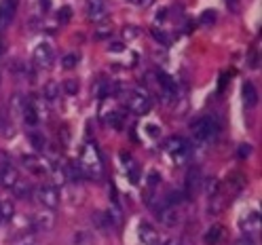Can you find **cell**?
Wrapping results in <instances>:
<instances>
[{
	"instance_id": "6da1fadb",
	"label": "cell",
	"mask_w": 262,
	"mask_h": 245,
	"mask_svg": "<svg viewBox=\"0 0 262 245\" xmlns=\"http://www.w3.org/2000/svg\"><path fill=\"white\" fill-rule=\"evenodd\" d=\"M80 171L83 175L95 180V177H102L104 175V161H102V154H100V148L95 144H87L85 150H83V157H80Z\"/></svg>"
},
{
	"instance_id": "7a4b0ae2",
	"label": "cell",
	"mask_w": 262,
	"mask_h": 245,
	"mask_svg": "<svg viewBox=\"0 0 262 245\" xmlns=\"http://www.w3.org/2000/svg\"><path fill=\"white\" fill-rule=\"evenodd\" d=\"M192 133L199 142H211L218 133V125L211 117H201L192 123Z\"/></svg>"
},
{
	"instance_id": "3957f363",
	"label": "cell",
	"mask_w": 262,
	"mask_h": 245,
	"mask_svg": "<svg viewBox=\"0 0 262 245\" xmlns=\"http://www.w3.org/2000/svg\"><path fill=\"white\" fill-rule=\"evenodd\" d=\"M165 150L171 154V159L178 163V165H182V163H186L190 159V146L184 138H178V136L169 138L165 142Z\"/></svg>"
},
{
	"instance_id": "277c9868",
	"label": "cell",
	"mask_w": 262,
	"mask_h": 245,
	"mask_svg": "<svg viewBox=\"0 0 262 245\" xmlns=\"http://www.w3.org/2000/svg\"><path fill=\"white\" fill-rule=\"evenodd\" d=\"M127 108L129 112L138 114V117H142V114H148L150 108H152V102H150V95L144 93V91H131L129 97H127Z\"/></svg>"
},
{
	"instance_id": "5b68a950",
	"label": "cell",
	"mask_w": 262,
	"mask_h": 245,
	"mask_svg": "<svg viewBox=\"0 0 262 245\" xmlns=\"http://www.w3.org/2000/svg\"><path fill=\"white\" fill-rule=\"evenodd\" d=\"M36 197H38V201H40L47 209H55V207L59 205V190H57L51 182L40 184L38 190H36Z\"/></svg>"
},
{
	"instance_id": "8992f818",
	"label": "cell",
	"mask_w": 262,
	"mask_h": 245,
	"mask_svg": "<svg viewBox=\"0 0 262 245\" xmlns=\"http://www.w3.org/2000/svg\"><path fill=\"white\" fill-rule=\"evenodd\" d=\"M55 61V51L49 42H40L34 49V63L38 68H51V63Z\"/></svg>"
},
{
	"instance_id": "52a82bcc",
	"label": "cell",
	"mask_w": 262,
	"mask_h": 245,
	"mask_svg": "<svg viewBox=\"0 0 262 245\" xmlns=\"http://www.w3.org/2000/svg\"><path fill=\"white\" fill-rule=\"evenodd\" d=\"M15 9H17V0H3L0 3V32H5L13 17H15Z\"/></svg>"
},
{
	"instance_id": "ba28073f",
	"label": "cell",
	"mask_w": 262,
	"mask_h": 245,
	"mask_svg": "<svg viewBox=\"0 0 262 245\" xmlns=\"http://www.w3.org/2000/svg\"><path fill=\"white\" fill-rule=\"evenodd\" d=\"M87 15H89V19L95 21V24L104 21L108 17V11H106L104 0H87Z\"/></svg>"
},
{
	"instance_id": "9c48e42d",
	"label": "cell",
	"mask_w": 262,
	"mask_h": 245,
	"mask_svg": "<svg viewBox=\"0 0 262 245\" xmlns=\"http://www.w3.org/2000/svg\"><path fill=\"white\" fill-rule=\"evenodd\" d=\"M34 226L38 228V231H53V226H55V214H53V209H42L40 214L34 216Z\"/></svg>"
},
{
	"instance_id": "30bf717a",
	"label": "cell",
	"mask_w": 262,
	"mask_h": 245,
	"mask_svg": "<svg viewBox=\"0 0 262 245\" xmlns=\"http://www.w3.org/2000/svg\"><path fill=\"white\" fill-rule=\"evenodd\" d=\"M241 228L245 233H252V235H258L260 233V214L258 211H250V214H245L241 218Z\"/></svg>"
},
{
	"instance_id": "8fae6325",
	"label": "cell",
	"mask_w": 262,
	"mask_h": 245,
	"mask_svg": "<svg viewBox=\"0 0 262 245\" xmlns=\"http://www.w3.org/2000/svg\"><path fill=\"white\" fill-rule=\"evenodd\" d=\"M17 180H19V173L13 165H3L0 167V184H3L5 188H13L15 184H17Z\"/></svg>"
},
{
	"instance_id": "7c38bea8",
	"label": "cell",
	"mask_w": 262,
	"mask_h": 245,
	"mask_svg": "<svg viewBox=\"0 0 262 245\" xmlns=\"http://www.w3.org/2000/svg\"><path fill=\"white\" fill-rule=\"evenodd\" d=\"M140 239L144 245H159V233L155 231V226L148 222L140 224Z\"/></svg>"
},
{
	"instance_id": "4fadbf2b",
	"label": "cell",
	"mask_w": 262,
	"mask_h": 245,
	"mask_svg": "<svg viewBox=\"0 0 262 245\" xmlns=\"http://www.w3.org/2000/svg\"><path fill=\"white\" fill-rule=\"evenodd\" d=\"M256 100H258V93H256V87H254V83H243V104L245 106H254L256 104Z\"/></svg>"
},
{
	"instance_id": "5bb4252c",
	"label": "cell",
	"mask_w": 262,
	"mask_h": 245,
	"mask_svg": "<svg viewBox=\"0 0 262 245\" xmlns=\"http://www.w3.org/2000/svg\"><path fill=\"white\" fill-rule=\"evenodd\" d=\"M15 216V207L11 201H0V222H9Z\"/></svg>"
},
{
	"instance_id": "9a60e30c",
	"label": "cell",
	"mask_w": 262,
	"mask_h": 245,
	"mask_svg": "<svg viewBox=\"0 0 262 245\" xmlns=\"http://www.w3.org/2000/svg\"><path fill=\"white\" fill-rule=\"evenodd\" d=\"M28 140H30V146H34V150H38V152L45 150L47 142H45V138H42L38 131H30V133H28Z\"/></svg>"
},
{
	"instance_id": "2e32d148",
	"label": "cell",
	"mask_w": 262,
	"mask_h": 245,
	"mask_svg": "<svg viewBox=\"0 0 262 245\" xmlns=\"http://www.w3.org/2000/svg\"><path fill=\"white\" fill-rule=\"evenodd\" d=\"M157 78H159V83H161V87L165 89V93L167 95H173V91H176V85H173V80L165 74V72H157Z\"/></svg>"
},
{
	"instance_id": "e0dca14e",
	"label": "cell",
	"mask_w": 262,
	"mask_h": 245,
	"mask_svg": "<svg viewBox=\"0 0 262 245\" xmlns=\"http://www.w3.org/2000/svg\"><path fill=\"white\" fill-rule=\"evenodd\" d=\"M220 239H222V228L220 226H211L205 233V243L207 245H216V243H220Z\"/></svg>"
},
{
	"instance_id": "ac0fdd59",
	"label": "cell",
	"mask_w": 262,
	"mask_h": 245,
	"mask_svg": "<svg viewBox=\"0 0 262 245\" xmlns=\"http://www.w3.org/2000/svg\"><path fill=\"white\" fill-rule=\"evenodd\" d=\"M196 186H199V169H190L186 175V192H194Z\"/></svg>"
},
{
	"instance_id": "d6986e66",
	"label": "cell",
	"mask_w": 262,
	"mask_h": 245,
	"mask_svg": "<svg viewBox=\"0 0 262 245\" xmlns=\"http://www.w3.org/2000/svg\"><path fill=\"white\" fill-rule=\"evenodd\" d=\"M24 117H26V123H28V125H32V127H34V125L38 123L36 110H34V106H32V104H26V106H24Z\"/></svg>"
},
{
	"instance_id": "ffe728a7",
	"label": "cell",
	"mask_w": 262,
	"mask_h": 245,
	"mask_svg": "<svg viewBox=\"0 0 262 245\" xmlns=\"http://www.w3.org/2000/svg\"><path fill=\"white\" fill-rule=\"evenodd\" d=\"M59 95V85L57 83H47L45 85V97L47 100H57Z\"/></svg>"
},
{
	"instance_id": "44dd1931",
	"label": "cell",
	"mask_w": 262,
	"mask_h": 245,
	"mask_svg": "<svg viewBox=\"0 0 262 245\" xmlns=\"http://www.w3.org/2000/svg\"><path fill=\"white\" fill-rule=\"evenodd\" d=\"M76 63H78V55H76V53H68V55H66V57H63V61H61V66H63L66 70H72V68L76 66Z\"/></svg>"
},
{
	"instance_id": "7402d4cb",
	"label": "cell",
	"mask_w": 262,
	"mask_h": 245,
	"mask_svg": "<svg viewBox=\"0 0 262 245\" xmlns=\"http://www.w3.org/2000/svg\"><path fill=\"white\" fill-rule=\"evenodd\" d=\"M17 197H21V199H26V194H28V184L24 182V180H17V184H15L13 188H11Z\"/></svg>"
},
{
	"instance_id": "603a6c76",
	"label": "cell",
	"mask_w": 262,
	"mask_h": 245,
	"mask_svg": "<svg viewBox=\"0 0 262 245\" xmlns=\"http://www.w3.org/2000/svg\"><path fill=\"white\" fill-rule=\"evenodd\" d=\"M106 121H108V125H110V127H114V129H119V127L123 125V117H121L119 112H112Z\"/></svg>"
},
{
	"instance_id": "cb8c5ba5",
	"label": "cell",
	"mask_w": 262,
	"mask_h": 245,
	"mask_svg": "<svg viewBox=\"0 0 262 245\" xmlns=\"http://www.w3.org/2000/svg\"><path fill=\"white\" fill-rule=\"evenodd\" d=\"M63 91L68 93V95H76V91H78L76 80H66V83H63Z\"/></svg>"
},
{
	"instance_id": "d4e9b609",
	"label": "cell",
	"mask_w": 262,
	"mask_h": 245,
	"mask_svg": "<svg viewBox=\"0 0 262 245\" xmlns=\"http://www.w3.org/2000/svg\"><path fill=\"white\" fill-rule=\"evenodd\" d=\"M201 24H205V26L216 24V11H205L203 17H201Z\"/></svg>"
},
{
	"instance_id": "484cf974",
	"label": "cell",
	"mask_w": 262,
	"mask_h": 245,
	"mask_svg": "<svg viewBox=\"0 0 262 245\" xmlns=\"http://www.w3.org/2000/svg\"><path fill=\"white\" fill-rule=\"evenodd\" d=\"M152 36H155L161 44H169V36H167V34H163L161 30H152Z\"/></svg>"
},
{
	"instance_id": "4316f807",
	"label": "cell",
	"mask_w": 262,
	"mask_h": 245,
	"mask_svg": "<svg viewBox=\"0 0 262 245\" xmlns=\"http://www.w3.org/2000/svg\"><path fill=\"white\" fill-rule=\"evenodd\" d=\"M70 17H72V9L70 7H63L61 11H59V21H70Z\"/></svg>"
},
{
	"instance_id": "83f0119b",
	"label": "cell",
	"mask_w": 262,
	"mask_h": 245,
	"mask_svg": "<svg viewBox=\"0 0 262 245\" xmlns=\"http://www.w3.org/2000/svg\"><path fill=\"white\" fill-rule=\"evenodd\" d=\"M138 177H140V171H138V167L134 165V161H131V167H129V180H131V182H138Z\"/></svg>"
},
{
	"instance_id": "f1b7e54d",
	"label": "cell",
	"mask_w": 262,
	"mask_h": 245,
	"mask_svg": "<svg viewBox=\"0 0 262 245\" xmlns=\"http://www.w3.org/2000/svg\"><path fill=\"white\" fill-rule=\"evenodd\" d=\"M108 51H110V53H123V51H125V44H123V42H112V44L108 47Z\"/></svg>"
},
{
	"instance_id": "f546056e",
	"label": "cell",
	"mask_w": 262,
	"mask_h": 245,
	"mask_svg": "<svg viewBox=\"0 0 262 245\" xmlns=\"http://www.w3.org/2000/svg\"><path fill=\"white\" fill-rule=\"evenodd\" d=\"M146 133H148L150 138H159V127L157 125H148L146 127Z\"/></svg>"
},
{
	"instance_id": "4dcf8cb0",
	"label": "cell",
	"mask_w": 262,
	"mask_h": 245,
	"mask_svg": "<svg viewBox=\"0 0 262 245\" xmlns=\"http://www.w3.org/2000/svg\"><path fill=\"white\" fill-rule=\"evenodd\" d=\"M123 34H125L127 38H131V36H138V30H136V28H134V30H129V28H125V30H123Z\"/></svg>"
},
{
	"instance_id": "1f68e13d",
	"label": "cell",
	"mask_w": 262,
	"mask_h": 245,
	"mask_svg": "<svg viewBox=\"0 0 262 245\" xmlns=\"http://www.w3.org/2000/svg\"><path fill=\"white\" fill-rule=\"evenodd\" d=\"M129 3H134V5H140V7H146V5H150L152 0H129Z\"/></svg>"
},
{
	"instance_id": "d6a6232c",
	"label": "cell",
	"mask_w": 262,
	"mask_h": 245,
	"mask_svg": "<svg viewBox=\"0 0 262 245\" xmlns=\"http://www.w3.org/2000/svg\"><path fill=\"white\" fill-rule=\"evenodd\" d=\"M250 152H252V148H250V146H243V148L239 150V154H241V157H248Z\"/></svg>"
},
{
	"instance_id": "836d02e7",
	"label": "cell",
	"mask_w": 262,
	"mask_h": 245,
	"mask_svg": "<svg viewBox=\"0 0 262 245\" xmlns=\"http://www.w3.org/2000/svg\"><path fill=\"white\" fill-rule=\"evenodd\" d=\"M15 245H32V241H28V239H26V241H17Z\"/></svg>"
},
{
	"instance_id": "e575fe53",
	"label": "cell",
	"mask_w": 262,
	"mask_h": 245,
	"mask_svg": "<svg viewBox=\"0 0 262 245\" xmlns=\"http://www.w3.org/2000/svg\"><path fill=\"white\" fill-rule=\"evenodd\" d=\"M165 245H178V239H169Z\"/></svg>"
},
{
	"instance_id": "d590c367",
	"label": "cell",
	"mask_w": 262,
	"mask_h": 245,
	"mask_svg": "<svg viewBox=\"0 0 262 245\" xmlns=\"http://www.w3.org/2000/svg\"><path fill=\"white\" fill-rule=\"evenodd\" d=\"M3 53H5V44H3V42H0V55H3Z\"/></svg>"
},
{
	"instance_id": "8d00e7d4",
	"label": "cell",
	"mask_w": 262,
	"mask_h": 245,
	"mask_svg": "<svg viewBox=\"0 0 262 245\" xmlns=\"http://www.w3.org/2000/svg\"><path fill=\"white\" fill-rule=\"evenodd\" d=\"M42 7H45V9H49V0H42Z\"/></svg>"
},
{
	"instance_id": "74e56055",
	"label": "cell",
	"mask_w": 262,
	"mask_h": 245,
	"mask_svg": "<svg viewBox=\"0 0 262 245\" xmlns=\"http://www.w3.org/2000/svg\"><path fill=\"white\" fill-rule=\"evenodd\" d=\"M241 245H252V243H241Z\"/></svg>"
}]
</instances>
